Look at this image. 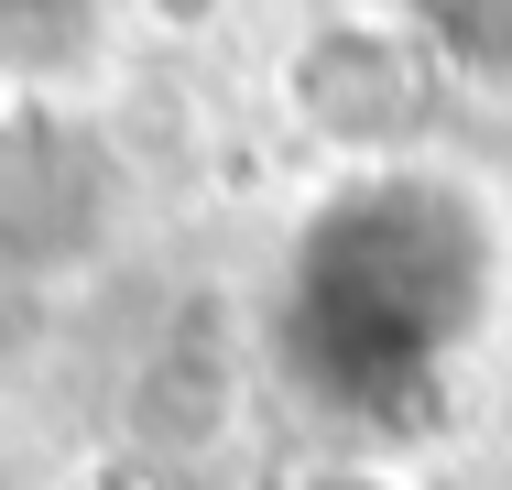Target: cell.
<instances>
[{
	"label": "cell",
	"instance_id": "1",
	"mask_svg": "<svg viewBox=\"0 0 512 490\" xmlns=\"http://www.w3.org/2000/svg\"><path fill=\"white\" fill-rule=\"evenodd\" d=\"M502 305V207L447 164L393 153V164H338L295 207L273 284H262V349L295 414H316L349 447H404L425 425H447Z\"/></svg>",
	"mask_w": 512,
	"mask_h": 490
},
{
	"label": "cell",
	"instance_id": "2",
	"mask_svg": "<svg viewBox=\"0 0 512 490\" xmlns=\"http://www.w3.org/2000/svg\"><path fill=\"white\" fill-rule=\"evenodd\" d=\"M393 22L436 66V88L512 98V0H393Z\"/></svg>",
	"mask_w": 512,
	"mask_h": 490
},
{
	"label": "cell",
	"instance_id": "3",
	"mask_svg": "<svg viewBox=\"0 0 512 490\" xmlns=\"http://www.w3.org/2000/svg\"><path fill=\"white\" fill-rule=\"evenodd\" d=\"M99 22V0H0V55H66Z\"/></svg>",
	"mask_w": 512,
	"mask_h": 490
}]
</instances>
